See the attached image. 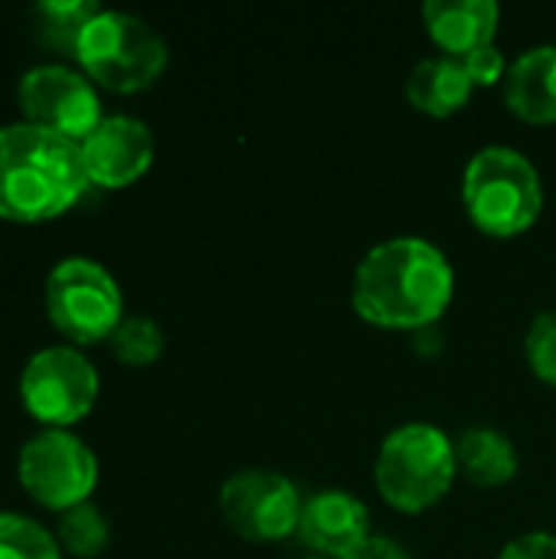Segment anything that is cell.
I'll use <instances>...</instances> for the list:
<instances>
[{
	"mask_svg": "<svg viewBox=\"0 0 556 559\" xmlns=\"http://www.w3.org/2000/svg\"><path fill=\"white\" fill-rule=\"evenodd\" d=\"M524 357L534 377L556 386V308L541 311L524 334Z\"/></svg>",
	"mask_w": 556,
	"mask_h": 559,
	"instance_id": "cell-21",
	"label": "cell"
},
{
	"mask_svg": "<svg viewBox=\"0 0 556 559\" xmlns=\"http://www.w3.org/2000/svg\"><path fill=\"white\" fill-rule=\"evenodd\" d=\"M108 347L128 367H151L164 354V331L147 314H125L108 337Z\"/></svg>",
	"mask_w": 556,
	"mask_h": 559,
	"instance_id": "cell-19",
	"label": "cell"
},
{
	"mask_svg": "<svg viewBox=\"0 0 556 559\" xmlns=\"http://www.w3.org/2000/svg\"><path fill=\"white\" fill-rule=\"evenodd\" d=\"M16 102L26 124L46 128L75 144H82L105 118L95 82L59 62L33 66L16 85Z\"/></svg>",
	"mask_w": 556,
	"mask_h": 559,
	"instance_id": "cell-10",
	"label": "cell"
},
{
	"mask_svg": "<svg viewBox=\"0 0 556 559\" xmlns=\"http://www.w3.org/2000/svg\"><path fill=\"white\" fill-rule=\"evenodd\" d=\"M298 559H324V557H315V554H311V557H298Z\"/></svg>",
	"mask_w": 556,
	"mask_h": 559,
	"instance_id": "cell-25",
	"label": "cell"
},
{
	"mask_svg": "<svg viewBox=\"0 0 556 559\" xmlns=\"http://www.w3.org/2000/svg\"><path fill=\"white\" fill-rule=\"evenodd\" d=\"M16 478L36 504L66 514L92 498L98 485V459L69 429H43L20 449Z\"/></svg>",
	"mask_w": 556,
	"mask_h": 559,
	"instance_id": "cell-7",
	"label": "cell"
},
{
	"mask_svg": "<svg viewBox=\"0 0 556 559\" xmlns=\"http://www.w3.org/2000/svg\"><path fill=\"white\" fill-rule=\"evenodd\" d=\"M498 559H556V534L531 531L501 547Z\"/></svg>",
	"mask_w": 556,
	"mask_h": 559,
	"instance_id": "cell-23",
	"label": "cell"
},
{
	"mask_svg": "<svg viewBox=\"0 0 556 559\" xmlns=\"http://www.w3.org/2000/svg\"><path fill=\"white\" fill-rule=\"evenodd\" d=\"M456 462H459V475H465L478 488L508 485L521 468V455L511 436L492 426L465 429L456 439Z\"/></svg>",
	"mask_w": 556,
	"mask_h": 559,
	"instance_id": "cell-16",
	"label": "cell"
},
{
	"mask_svg": "<svg viewBox=\"0 0 556 559\" xmlns=\"http://www.w3.org/2000/svg\"><path fill=\"white\" fill-rule=\"evenodd\" d=\"M98 370L75 347L56 344L36 350L20 377V400L46 429H69L85 419L98 400Z\"/></svg>",
	"mask_w": 556,
	"mask_h": 559,
	"instance_id": "cell-8",
	"label": "cell"
},
{
	"mask_svg": "<svg viewBox=\"0 0 556 559\" xmlns=\"http://www.w3.org/2000/svg\"><path fill=\"white\" fill-rule=\"evenodd\" d=\"M46 311L62 337L75 344H98L121 324L125 298L105 265L85 255H69L46 278Z\"/></svg>",
	"mask_w": 556,
	"mask_h": 559,
	"instance_id": "cell-6",
	"label": "cell"
},
{
	"mask_svg": "<svg viewBox=\"0 0 556 559\" xmlns=\"http://www.w3.org/2000/svg\"><path fill=\"white\" fill-rule=\"evenodd\" d=\"M462 66H465V72H469V79H472L475 85H498V82H505L511 62H508L505 52L492 43V46H482V49L462 56Z\"/></svg>",
	"mask_w": 556,
	"mask_h": 559,
	"instance_id": "cell-22",
	"label": "cell"
},
{
	"mask_svg": "<svg viewBox=\"0 0 556 559\" xmlns=\"http://www.w3.org/2000/svg\"><path fill=\"white\" fill-rule=\"evenodd\" d=\"M98 13H102L98 0H43L33 10V29L36 39L49 46L56 56L75 59L82 33Z\"/></svg>",
	"mask_w": 556,
	"mask_h": 559,
	"instance_id": "cell-17",
	"label": "cell"
},
{
	"mask_svg": "<svg viewBox=\"0 0 556 559\" xmlns=\"http://www.w3.org/2000/svg\"><path fill=\"white\" fill-rule=\"evenodd\" d=\"M370 537V508L344 488H324L305 498L298 540L324 559H341L351 547Z\"/></svg>",
	"mask_w": 556,
	"mask_h": 559,
	"instance_id": "cell-12",
	"label": "cell"
},
{
	"mask_svg": "<svg viewBox=\"0 0 556 559\" xmlns=\"http://www.w3.org/2000/svg\"><path fill=\"white\" fill-rule=\"evenodd\" d=\"M341 559H413L406 554L403 544H397L393 537H383V534H370L364 537L357 547H351Z\"/></svg>",
	"mask_w": 556,
	"mask_h": 559,
	"instance_id": "cell-24",
	"label": "cell"
},
{
	"mask_svg": "<svg viewBox=\"0 0 556 559\" xmlns=\"http://www.w3.org/2000/svg\"><path fill=\"white\" fill-rule=\"evenodd\" d=\"M459 478L456 439L433 423H403L377 449L374 481L380 498L403 511L419 514L439 504Z\"/></svg>",
	"mask_w": 556,
	"mask_h": 559,
	"instance_id": "cell-4",
	"label": "cell"
},
{
	"mask_svg": "<svg viewBox=\"0 0 556 559\" xmlns=\"http://www.w3.org/2000/svg\"><path fill=\"white\" fill-rule=\"evenodd\" d=\"M56 540H59L62 554H69V557L95 559L105 554V547L111 540V527H108L105 514L92 501H85V504L59 514Z\"/></svg>",
	"mask_w": 556,
	"mask_h": 559,
	"instance_id": "cell-18",
	"label": "cell"
},
{
	"mask_svg": "<svg viewBox=\"0 0 556 559\" xmlns=\"http://www.w3.org/2000/svg\"><path fill=\"white\" fill-rule=\"evenodd\" d=\"M423 20L446 56H469L495 43L501 7L495 0H426Z\"/></svg>",
	"mask_w": 556,
	"mask_h": 559,
	"instance_id": "cell-13",
	"label": "cell"
},
{
	"mask_svg": "<svg viewBox=\"0 0 556 559\" xmlns=\"http://www.w3.org/2000/svg\"><path fill=\"white\" fill-rule=\"evenodd\" d=\"M75 62L95 85L131 95L161 79L167 69V43L147 20L102 7L79 39Z\"/></svg>",
	"mask_w": 556,
	"mask_h": 559,
	"instance_id": "cell-5",
	"label": "cell"
},
{
	"mask_svg": "<svg viewBox=\"0 0 556 559\" xmlns=\"http://www.w3.org/2000/svg\"><path fill=\"white\" fill-rule=\"evenodd\" d=\"M88 187L75 141L26 121L0 128V219H56L72 210Z\"/></svg>",
	"mask_w": 556,
	"mask_h": 559,
	"instance_id": "cell-2",
	"label": "cell"
},
{
	"mask_svg": "<svg viewBox=\"0 0 556 559\" xmlns=\"http://www.w3.org/2000/svg\"><path fill=\"white\" fill-rule=\"evenodd\" d=\"M0 559H62V547L33 518L0 514Z\"/></svg>",
	"mask_w": 556,
	"mask_h": 559,
	"instance_id": "cell-20",
	"label": "cell"
},
{
	"mask_svg": "<svg viewBox=\"0 0 556 559\" xmlns=\"http://www.w3.org/2000/svg\"><path fill=\"white\" fill-rule=\"evenodd\" d=\"M305 498L275 468H239L220 488V514L233 534L252 544H279L298 534Z\"/></svg>",
	"mask_w": 556,
	"mask_h": 559,
	"instance_id": "cell-9",
	"label": "cell"
},
{
	"mask_svg": "<svg viewBox=\"0 0 556 559\" xmlns=\"http://www.w3.org/2000/svg\"><path fill=\"white\" fill-rule=\"evenodd\" d=\"M475 82L469 79L462 59L456 56H426L410 69L406 98L416 111L433 118H449L472 98Z\"/></svg>",
	"mask_w": 556,
	"mask_h": 559,
	"instance_id": "cell-15",
	"label": "cell"
},
{
	"mask_svg": "<svg viewBox=\"0 0 556 559\" xmlns=\"http://www.w3.org/2000/svg\"><path fill=\"white\" fill-rule=\"evenodd\" d=\"M505 105L528 124L556 121V46L541 43L514 56L505 75Z\"/></svg>",
	"mask_w": 556,
	"mask_h": 559,
	"instance_id": "cell-14",
	"label": "cell"
},
{
	"mask_svg": "<svg viewBox=\"0 0 556 559\" xmlns=\"http://www.w3.org/2000/svg\"><path fill=\"white\" fill-rule=\"evenodd\" d=\"M79 147L88 183L102 190L131 187L154 164V134L134 115H105Z\"/></svg>",
	"mask_w": 556,
	"mask_h": 559,
	"instance_id": "cell-11",
	"label": "cell"
},
{
	"mask_svg": "<svg viewBox=\"0 0 556 559\" xmlns=\"http://www.w3.org/2000/svg\"><path fill=\"white\" fill-rule=\"evenodd\" d=\"M462 203L482 233L498 239L521 236L544 210L541 170L511 144L478 147L462 170Z\"/></svg>",
	"mask_w": 556,
	"mask_h": 559,
	"instance_id": "cell-3",
	"label": "cell"
},
{
	"mask_svg": "<svg viewBox=\"0 0 556 559\" xmlns=\"http://www.w3.org/2000/svg\"><path fill=\"white\" fill-rule=\"evenodd\" d=\"M456 295L449 255L423 236H393L364 252L351 282L354 311L387 331H426Z\"/></svg>",
	"mask_w": 556,
	"mask_h": 559,
	"instance_id": "cell-1",
	"label": "cell"
}]
</instances>
